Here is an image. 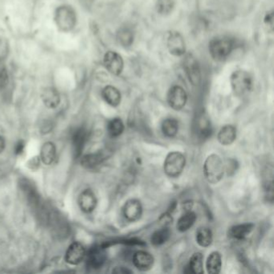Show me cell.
<instances>
[{
  "label": "cell",
  "instance_id": "obj_1",
  "mask_svg": "<svg viewBox=\"0 0 274 274\" xmlns=\"http://www.w3.org/2000/svg\"><path fill=\"white\" fill-rule=\"evenodd\" d=\"M234 49V41L228 36H218L209 42L211 57L216 61H225Z\"/></svg>",
  "mask_w": 274,
  "mask_h": 274
},
{
  "label": "cell",
  "instance_id": "obj_2",
  "mask_svg": "<svg viewBox=\"0 0 274 274\" xmlns=\"http://www.w3.org/2000/svg\"><path fill=\"white\" fill-rule=\"evenodd\" d=\"M230 83L235 95L242 97L252 90L253 79L248 71L238 69L231 74Z\"/></svg>",
  "mask_w": 274,
  "mask_h": 274
},
{
  "label": "cell",
  "instance_id": "obj_3",
  "mask_svg": "<svg viewBox=\"0 0 274 274\" xmlns=\"http://www.w3.org/2000/svg\"><path fill=\"white\" fill-rule=\"evenodd\" d=\"M204 173L210 183L215 184L222 180L224 174V165L217 154H211L207 158L204 165Z\"/></svg>",
  "mask_w": 274,
  "mask_h": 274
},
{
  "label": "cell",
  "instance_id": "obj_4",
  "mask_svg": "<svg viewBox=\"0 0 274 274\" xmlns=\"http://www.w3.org/2000/svg\"><path fill=\"white\" fill-rule=\"evenodd\" d=\"M186 165V158L182 153L170 152L165 158L163 169L167 176L177 178L182 174Z\"/></svg>",
  "mask_w": 274,
  "mask_h": 274
},
{
  "label": "cell",
  "instance_id": "obj_5",
  "mask_svg": "<svg viewBox=\"0 0 274 274\" xmlns=\"http://www.w3.org/2000/svg\"><path fill=\"white\" fill-rule=\"evenodd\" d=\"M167 49L171 55L182 57L186 53L184 38L179 31H171L167 35Z\"/></svg>",
  "mask_w": 274,
  "mask_h": 274
},
{
  "label": "cell",
  "instance_id": "obj_6",
  "mask_svg": "<svg viewBox=\"0 0 274 274\" xmlns=\"http://www.w3.org/2000/svg\"><path fill=\"white\" fill-rule=\"evenodd\" d=\"M183 68L190 82L193 86H198L201 81V73L199 62L193 55L188 54L185 57Z\"/></svg>",
  "mask_w": 274,
  "mask_h": 274
},
{
  "label": "cell",
  "instance_id": "obj_7",
  "mask_svg": "<svg viewBox=\"0 0 274 274\" xmlns=\"http://www.w3.org/2000/svg\"><path fill=\"white\" fill-rule=\"evenodd\" d=\"M187 101V94L181 86H172L167 92V102L175 110H182Z\"/></svg>",
  "mask_w": 274,
  "mask_h": 274
},
{
  "label": "cell",
  "instance_id": "obj_8",
  "mask_svg": "<svg viewBox=\"0 0 274 274\" xmlns=\"http://www.w3.org/2000/svg\"><path fill=\"white\" fill-rule=\"evenodd\" d=\"M103 62L105 68L113 75L119 76L122 73L124 61L122 56L116 52L109 51L105 53Z\"/></svg>",
  "mask_w": 274,
  "mask_h": 274
},
{
  "label": "cell",
  "instance_id": "obj_9",
  "mask_svg": "<svg viewBox=\"0 0 274 274\" xmlns=\"http://www.w3.org/2000/svg\"><path fill=\"white\" fill-rule=\"evenodd\" d=\"M123 215L128 221H137L143 215V205L136 199H131L125 202L122 209Z\"/></svg>",
  "mask_w": 274,
  "mask_h": 274
},
{
  "label": "cell",
  "instance_id": "obj_10",
  "mask_svg": "<svg viewBox=\"0 0 274 274\" xmlns=\"http://www.w3.org/2000/svg\"><path fill=\"white\" fill-rule=\"evenodd\" d=\"M78 204H79L80 209L83 211L84 213H92L97 207V197L90 189L85 190L79 195Z\"/></svg>",
  "mask_w": 274,
  "mask_h": 274
},
{
  "label": "cell",
  "instance_id": "obj_11",
  "mask_svg": "<svg viewBox=\"0 0 274 274\" xmlns=\"http://www.w3.org/2000/svg\"><path fill=\"white\" fill-rule=\"evenodd\" d=\"M86 250L83 245L78 242L72 244L68 247L65 254V260L70 265H77L83 261Z\"/></svg>",
  "mask_w": 274,
  "mask_h": 274
},
{
  "label": "cell",
  "instance_id": "obj_12",
  "mask_svg": "<svg viewBox=\"0 0 274 274\" xmlns=\"http://www.w3.org/2000/svg\"><path fill=\"white\" fill-rule=\"evenodd\" d=\"M153 256L145 251H138L134 253L133 257L134 266L141 271L151 270L153 266Z\"/></svg>",
  "mask_w": 274,
  "mask_h": 274
},
{
  "label": "cell",
  "instance_id": "obj_13",
  "mask_svg": "<svg viewBox=\"0 0 274 274\" xmlns=\"http://www.w3.org/2000/svg\"><path fill=\"white\" fill-rule=\"evenodd\" d=\"M106 253L103 247H94L88 255V264L92 269H99L105 264Z\"/></svg>",
  "mask_w": 274,
  "mask_h": 274
},
{
  "label": "cell",
  "instance_id": "obj_14",
  "mask_svg": "<svg viewBox=\"0 0 274 274\" xmlns=\"http://www.w3.org/2000/svg\"><path fill=\"white\" fill-rule=\"evenodd\" d=\"M102 97L106 103L111 105L113 107H117L121 103V92L114 86H105L102 90Z\"/></svg>",
  "mask_w": 274,
  "mask_h": 274
},
{
  "label": "cell",
  "instance_id": "obj_15",
  "mask_svg": "<svg viewBox=\"0 0 274 274\" xmlns=\"http://www.w3.org/2000/svg\"><path fill=\"white\" fill-rule=\"evenodd\" d=\"M217 138L222 145H231L237 138V129L232 125H224L218 133Z\"/></svg>",
  "mask_w": 274,
  "mask_h": 274
},
{
  "label": "cell",
  "instance_id": "obj_16",
  "mask_svg": "<svg viewBox=\"0 0 274 274\" xmlns=\"http://www.w3.org/2000/svg\"><path fill=\"white\" fill-rule=\"evenodd\" d=\"M254 228L253 224H243L233 226L228 230V237L235 240H243L252 233Z\"/></svg>",
  "mask_w": 274,
  "mask_h": 274
},
{
  "label": "cell",
  "instance_id": "obj_17",
  "mask_svg": "<svg viewBox=\"0 0 274 274\" xmlns=\"http://www.w3.org/2000/svg\"><path fill=\"white\" fill-rule=\"evenodd\" d=\"M41 97L44 105L50 109L57 108L60 104L59 92L55 89H45L42 92Z\"/></svg>",
  "mask_w": 274,
  "mask_h": 274
},
{
  "label": "cell",
  "instance_id": "obj_18",
  "mask_svg": "<svg viewBox=\"0 0 274 274\" xmlns=\"http://www.w3.org/2000/svg\"><path fill=\"white\" fill-rule=\"evenodd\" d=\"M221 254L219 252H213L207 259V271L210 274H218L221 270Z\"/></svg>",
  "mask_w": 274,
  "mask_h": 274
},
{
  "label": "cell",
  "instance_id": "obj_19",
  "mask_svg": "<svg viewBox=\"0 0 274 274\" xmlns=\"http://www.w3.org/2000/svg\"><path fill=\"white\" fill-rule=\"evenodd\" d=\"M196 219H197V216L195 215V213L191 211H186L185 214H183L178 220V230L181 233H184V232L188 231L195 224Z\"/></svg>",
  "mask_w": 274,
  "mask_h": 274
},
{
  "label": "cell",
  "instance_id": "obj_20",
  "mask_svg": "<svg viewBox=\"0 0 274 274\" xmlns=\"http://www.w3.org/2000/svg\"><path fill=\"white\" fill-rule=\"evenodd\" d=\"M57 150L53 143H44L40 150V159L44 164L50 165L55 160Z\"/></svg>",
  "mask_w": 274,
  "mask_h": 274
},
{
  "label": "cell",
  "instance_id": "obj_21",
  "mask_svg": "<svg viewBox=\"0 0 274 274\" xmlns=\"http://www.w3.org/2000/svg\"><path fill=\"white\" fill-rule=\"evenodd\" d=\"M117 39L119 44H121L123 48H129L134 44V34L132 29L128 27H122L119 29L117 34Z\"/></svg>",
  "mask_w": 274,
  "mask_h": 274
},
{
  "label": "cell",
  "instance_id": "obj_22",
  "mask_svg": "<svg viewBox=\"0 0 274 274\" xmlns=\"http://www.w3.org/2000/svg\"><path fill=\"white\" fill-rule=\"evenodd\" d=\"M196 132L202 138H207L212 134V127L209 119L205 115L199 117L196 122Z\"/></svg>",
  "mask_w": 274,
  "mask_h": 274
},
{
  "label": "cell",
  "instance_id": "obj_23",
  "mask_svg": "<svg viewBox=\"0 0 274 274\" xmlns=\"http://www.w3.org/2000/svg\"><path fill=\"white\" fill-rule=\"evenodd\" d=\"M195 240L199 245L203 248H207L213 243V233L209 228H200L196 232Z\"/></svg>",
  "mask_w": 274,
  "mask_h": 274
},
{
  "label": "cell",
  "instance_id": "obj_24",
  "mask_svg": "<svg viewBox=\"0 0 274 274\" xmlns=\"http://www.w3.org/2000/svg\"><path fill=\"white\" fill-rule=\"evenodd\" d=\"M171 230L167 227H163L161 229L155 231L152 234L151 242L154 246L162 245L169 240L171 237Z\"/></svg>",
  "mask_w": 274,
  "mask_h": 274
},
{
  "label": "cell",
  "instance_id": "obj_25",
  "mask_svg": "<svg viewBox=\"0 0 274 274\" xmlns=\"http://www.w3.org/2000/svg\"><path fill=\"white\" fill-rule=\"evenodd\" d=\"M204 256L201 252H195L189 261V269L191 273L195 274H204Z\"/></svg>",
  "mask_w": 274,
  "mask_h": 274
},
{
  "label": "cell",
  "instance_id": "obj_26",
  "mask_svg": "<svg viewBox=\"0 0 274 274\" xmlns=\"http://www.w3.org/2000/svg\"><path fill=\"white\" fill-rule=\"evenodd\" d=\"M162 131L165 136L173 138L179 131V122L174 119H167L162 124Z\"/></svg>",
  "mask_w": 274,
  "mask_h": 274
},
{
  "label": "cell",
  "instance_id": "obj_27",
  "mask_svg": "<svg viewBox=\"0 0 274 274\" xmlns=\"http://www.w3.org/2000/svg\"><path fill=\"white\" fill-rule=\"evenodd\" d=\"M105 156L101 153H90L84 156L81 160V164L86 168H93L103 162Z\"/></svg>",
  "mask_w": 274,
  "mask_h": 274
},
{
  "label": "cell",
  "instance_id": "obj_28",
  "mask_svg": "<svg viewBox=\"0 0 274 274\" xmlns=\"http://www.w3.org/2000/svg\"><path fill=\"white\" fill-rule=\"evenodd\" d=\"M107 129L110 136L116 138L122 134L124 129H125V125L121 119L115 118L109 122Z\"/></svg>",
  "mask_w": 274,
  "mask_h": 274
},
{
  "label": "cell",
  "instance_id": "obj_29",
  "mask_svg": "<svg viewBox=\"0 0 274 274\" xmlns=\"http://www.w3.org/2000/svg\"><path fill=\"white\" fill-rule=\"evenodd\" d=\"M74 21L73 14L70 10L68 8L61 9L58 13V25L67 29L73 26V22Z\"/></svg>",
  "mask_w": 274,
  "mask_h": 274
},
{
  "label": "cell",
  "instance_id": "obj_30",
  "mask_svg": "<svg viewBox=\"0 0 274 274\" xmlns=\"http://www.w3.org/2000/svg\"><path fill=\"white\" fill-rule=\"evenodd\" d=\"M176 0H156V9L158 14L167 16L173 11Z\"/></svg>",
  "mask_w": 274,
  "mask_h": 274
},
{
  "label": "cell",
  "instance_id": "obj_31",
  "mask_svg": "<svg viewBox=\"0 0 274 274\" xmlns=\"http://www.w3.org/2000/svg\"><path fill=\"white\" fill-rule=\"evenodd\" d=\"M86 133L84 129H79L78 131L75 134L73 137V144H74L75 153L79 156L81 154L82 150H83L84 146L86 143Z\"/></svg>",
  "mask_w": 274,
  "mask_h": 274
},
{
  "label": "cell",
  "instance_id": "obj_32",
  "mask_svg": "<svg viewBox=\"0 0 274 274\" xmlns=\"http://www.w3.org/2000/svg\"><path fill=\"white\" fill-rule=\"evenodd\" d=\"M264 25L268 31L273 32L274 29V11L273 10L266 12L264 17Z\"/></svg>",
  "mask_w": 274,
  "mask_h": 274
},
{
  "label": "cell",
  "instance_id": "obj_33",
  "mask_svg": "<svg viewBox=\"0 0 274 274\" xmlns=\"http://www.w3.org/2000/svg\"><path fill=\"white\" fill-rule=\"evenodd\" d=\"M224 165V171H227L228 175H233L236 172L238 167V163L237 160L233 159V158H229L226 160L225 164Z\"/></svg>",
  "mask_w": 274,
  "mask_h": 274
},
{
  "label": "cell",
  "instance_id": "obj_34",
  "mask_svg": "<svg viewBox=\"0 0 274 274\" xmlns=\"http://www.w3.org/2000/svg\"><path fill=\"white\" fill-rule=\"evenodd\" d=\"M8 83V74L6 69L2 68L0 70V89L4 88Z\"/></svg>",
  "mask_w": 274,
  "mask_h": 274
},
{
  "label": "cell",
  "instance_id": "obj_35",
  "mask_svg": "<svg viewBox=\"0 0 274 274\" xmlns=\"http://www.w3.org/2000/svg\"><path fill=\"white\" fill-rule=\"evenodd\" d=\"M159 220H160L163 227H167V225H169L171 222H172V217H171L169 213H166L164 215L161 216Z\"/></svg>",
  "mask_w": 274,
  "mask_h": 274
},
{
  "label": "cell",
  "instance_id": "obj_36",
  "mask_svg": "<svg viewBox=\"0 0 274 274\" xmlns=\"http://www.w3.org/2000/svg\"><path fill=\"white\" fill-rule=\"evenodd\" d=\"M113 273L118 274H132V271L131 270H128V269L125 267H116L114 269V270H113Z\"/></svg>",
  "mask_w": 274,
  "mask_h": 274
},
{
  "label": "cell",
  "instance_id": "obj_37",
  "mask_svg": "<svg viewBox=\"0 0 274 274\" xmlns=\"http://www.w3.org/2000/svg\"><path fill=\"white\" fill-rule=\"evenodd\" d=\"M24 148H25V144L23 142H20L16 146V152L17 153H21L24 152Z\"/></svg>",
  "mask_w": 274,
  "mask_h": 274
},
{
  "label": "cell",
  "instance_id": "obj_38",
  "mask_svg": "<svg viewBox=\"0 0 274 274\" xmlns=\"http://www.w3.org/2000/svg\"><path fill=\"white\" fill-rule=\"evenodd\" d=\"M5 148V140L4 138L0 136V153H2L3 152V150Z\"/></svg>",
  "mask_w": 274,
  "mask_h": 274
}]
</instances>
